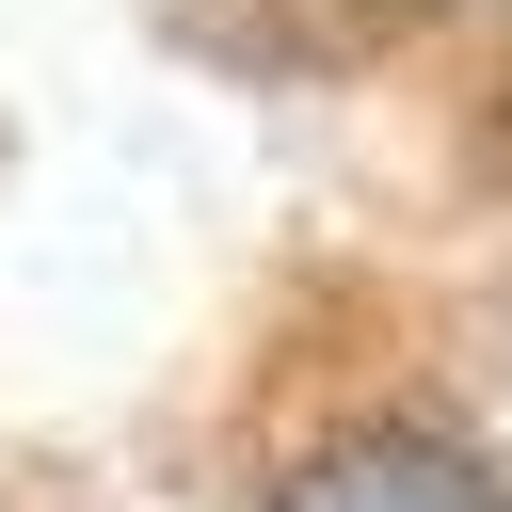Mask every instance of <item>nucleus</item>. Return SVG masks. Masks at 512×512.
Returning a JSON list of instances; mask_svg holds the SVG:
<instances>
[{
	"label": "nucleus",
	"instance_id": "obj_1",
	"mask_svg": "<svg viewBox=\"0 0 512 512\" xmlns=\"http://www.w3.org/2000/svg\"><path fill=\"white\" fill-rule=\"evenodd\" d=\"M272 512H512V480L464 432H432V416H352V432L288 448Z\"/></svg>",
	"mask_w": 512,
	"mask_h": 512
}]
</instances>
